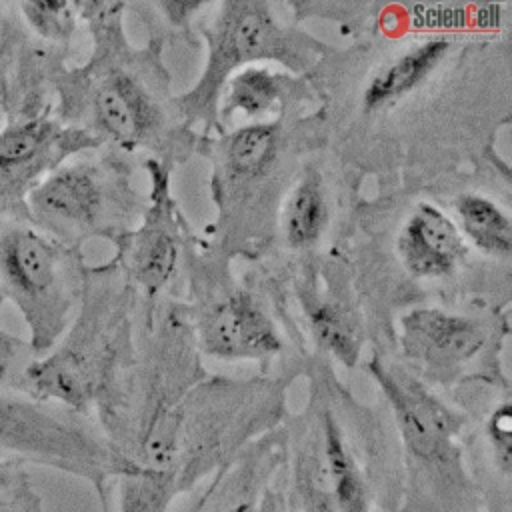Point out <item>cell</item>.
Listing matches in <instances>:
<instances>
[{
	"instance_id": "484cf974",
	"label": "cell",
	"mask_w": 512,
	"mask_h": 512,
	"mask_svg": "<svg viewBox=\"0 0 512 512\" xmlns=\"http://www.w3.org/2000/svg\"><path fill=\"white\" fill-rule=\"evenodd\" d=\"M264 512H292V508L288 506V502L284 498V492H278V490L272 488L268 498H266Z\"/></svg>"
},
{
	"instance_id": "cb8c5ba5",
	"label": "cell",
	"mask_w": 512,
	"mask_h": 512,
	"mask_svg": "<svg viewBox=\"0 0 512 512\" xmlns=\"http://www.w3.org/2000/svg\"><path fill=\"white\" fill-rule=\"evenodd\" d=\"M0 512H44V504L40 494L34 490V484L24 488L12 500L0 504Z\"/></svg>"
},
{
	"instance_id": "30bf717a",
	"label": "cell",
	"mask_w": 512,
	"mask_h": 512,
	"mask_svg": "<svg viewBox=\"0 0 512 512\" xmlns=\"http://www.w3.org/2000/svg\"><path fill=\"white\" fill-rule=\"evenodd\" d=\"M398 250L416 276L448 274L464 254V242L452 220L432 204H420L404 224Z\"/></svg>"
},
{
	"instance_id": "5b68a950",
	"label": "cell",
	"mask_w": 512,
	"mask_h": 512,
	"mask_svg": "<svg viewBox=\"0 0 512 512\" xmlns=\"http://www.w3.org/2000/svg\"><path fill=\"white\" fill-rule=\"evenodd\" d=\"M60 46L36 38L20 20L16 2H8L0 28V112L4 124L52 114Z\"/></svg>"
},
{
	"instance_id": "8992f818",
	"label": "cell",
	"mask_w": 512,
	"mask_h": 512,
	"mask_svg": "<svg viewBox=\"0 0 512 512\" xmlns=\"http://www.w3.org/2000/svg\"><path fill=\"white\" fill-rule=\"evenodd\" d=\"M104 204L102 172L88 162H62L24 196L26 216L68 246L100 226Z\"/></svg>"
},
{
	"instance_id": "4316f807",
	"label": "cell",
	"mask_w": 512,
	"mask_h": 512,
	"mask_svg": "<svg viewBox=\"0 0 512 512\" xmlns=\"http://www.w3.org/2000/svg\"><path fill=\"white\" fill-rule=\"evenodd\" d=\"M6 6H8V2H0V28H2V22H4V14H6Z\"/></svg>"
},
{
	"instance_id": "603a6c76",
	"label": "cell",
	"mask_w": 512,
	"mask_h": 512,
	"mask_svg": "<svg viewBox=\"0 0 512 512\" xmlns=\"http://www.w3.org/2000/svg\"><path fill=\"white\" fill-rule=\"evenodd\" d=\"M2 296H0V310H2ZM24 348H28V344H24L16 334H10L8 330H4L0 326V384H12L18 370L16 364L24 352Z\"/></svg>"
},
{
	"instance_id": "d4e9b609",
	"label": "cell",
	"mask_w": 512,
	"mask_h": 512,
	"mask_svg": "<svg viewBox=\"0 0 512 512\" xmlns=\"http://www.w3.org/2000/svg\"><path fill=\"white\" fill-rule=\"evenodd\" d=\"M24 208V198L0 186V216Z\"/></svg>"
},
{
	"instance_id": "2e32d148",
	"label": "cell",
	"mask_w": 512,
	"mask_h": 512,
	"mask_svg": "<svg viewBox=\"0 0 512 512\" xmlns=\"http://www.w3.org/2000/svg\"><path fill=\"white\" fill-rule=\"evenodd\" d=\"M326 220V206L316 182H302L286 208V234L294 246L312 244Z\"/></svg>"
},
{
	"instance_id": "ac0fdd59",
	"label": "cell",
	"mask_w": 512,
	"mask_h": 512,
	"mask_svg": "<svg viewBox=\"0 0 512 512\" xmlns=\"http://www.w3.org/2000/svg\"><path fill=\"white\" fill-rule=\"evenodd\" d=\"M278 96L274 76L264 68H246L230 82L226 110H240L246 116L268 110Z\"/></svg>"
},
{
	"instance_id": "e0dca14e",
	"label": "cell",
	"mask_w": 512,
	"mask_h": 512,
	"mask_svg": "<svg viewBox=\"0 0 512 512\" xmlns=\"http://www.w3.org/2000/svg\"><path fill=\"white\" fill-rule=\"evenodd\" d=\"M276 148V126L252 124L238 130L228 148V160L236 174H258L272 158Z\"/></svg>"
},
{
	"instance_id": "d6986e66",
	"label": "cell",
	"mask_w": 512,
	"mask_h": 512,
	"mask_svg": "<svg viewBox=\"0 0 512 512\" xmlns=\"http://www.w3.org/2000/svg\"><path fill=\"white\" fill-rule=\"evenodd\" d=\"M176 262L174 240L162 232L152 230L144 236L138 250L134 252V266L140 282L148 290H158L170 276Z\"/></svg>"
},
{
	"instance_id": "44dd1931",
	"label": "cell",
	"mask_w": 512,
	"mask_h": 512,
	"mask_svg": "<svg viewBox=\"0 0 512 512\" xmlns=\"http://www.w3.org/2000/svg\"><path fill=\"white\" fill-rule=\"evenodd\" d=\"M486 438L492 450L494 468L508 484L512 472V406L508 400L492 410L486 422Z\"/></svg>"
},
{
	"instance_id": "277c9868",
	"label": "cell",
	"mask_w": 512,
	"mask_h": 512,
	"mask_svg": "<svg viewBox=\"0 0 512 512\" xmlns=\"http://www.w3.org/2000/svg\"><path fill=\"white\" fill-rule=\"evenodd\" d=\"M284 498L292 512H396L398 494L362 462L332 410L296 446Z\"/></svg>"
},
{
	"instance_id": "52a82bcc",
	"label": "cell",
	"mask_w": 512,
	"mask_h": 512,
	"mask_svg": "<svg viewBox=\"0 0 512 512\" xmlns=\"http://www.w3.org/2000/svg\"><path fill=\"white\" fill-rule=\"evenodd\" d=\"M96 142L90 132L68 128L54 114L2 124L0 186L24 198L62 160Z\"/></svg>"
},
{
	"instance_id": "8fae6325",
	"label": "cell",
	"mask_w": 512,
	"mask_h": 512,
	"mask_svg": "<svg viewBox=\"0 0 512 512\" xmlns=\"http://www.w3.org/2000/svg\"><path fill=\"white\" fill-rule=\"evenodd\" d=\"M274 326L244 294L224 302L208 320L204 348L220 358H262L278 350Z\"/></svg>"
},
{
	"instance_id": "5bb4252c",
	"label": "cell",
	"mask_w": 512,
	"mask_h": 512,
	"mask_svg": "<svg viewBox=\"0 0 512 512\" xmlns=\"http://www.w3.org/2000/svg\"><path fill=\"white\" fill-rule=\"evenodd\" d=\"M456 210L462 218L466 234L484 250L508 254L512 248V230L506 214L490 200L474 194H464L456 200Z\"/></svg>"
},
{
	"instance_id": "7a4b0ae2",
	"label": "cell",
	"mask_w": 512,
	"mask_h": 512,
	"mask_svg": "<svg viewBox=\"0 0 512 512\" xmlns=\"http://www.w3.org/2000/svg\"><path fill=\"white\" fill-rule=\"evenodd\" d=\"M0 454L88 482L102 512H112L116 480L138 472L80 414L8 384H0Z\"/></svg>"
},
{
	"instance_id": "7402d4cb",
	"label": "cell",
	"mask_w": 512,
	"mask_h": 512,
	"mask_svg": "<svg viewBox=\"0 0 512 512\" xmlns=\"http://www.w3.org/2000/svg\"><path fill=\"white\" fill-rule=\"evenodd\" d=\"M28 486H32V482L26 466L0 454V504L12 500Z\"/></svg>"
},
{
	"instance_id": "ba28073f",
	"label": "cell",
	"mask_w": 512,
	"mask_h": 512,
	"mask_svg": "<svg viewBox=\"0 0 512 512\" xmlns=\"http://www.w3.org/2000/svg\"><path fill=\"white\" fill-rule=\"evenodd\" d=\"M406 350L428 368L450 370L470 360L484 344L480 326L440 310H414L404 318Z\"/></svg>"
},
{
	"instance_id": "9c48e42d",
	"label": "cell",
	"mask_w": 512,
	"mask_h": 512,
	"mask_svg": "<svg viewBox=\"0 0 512 512\" xmlns=\"http://www.w3.org/2000/svg\"><path fill=\"white\" fill-rule=\"evenodd\" d=\"M278 464L274 452H252L226 464L202 486L190 512H264Z\"/></svg>"
},
{
	"instance_id": "6da1fadb",
	"label": "cell",
	"mask_w": 512,
	"mask_h": 512,
	"mask_svg": "<svg viewBox=\"0 0 512 512\" xmlns=\"http://www.w3.org/2000/svg\"><path fill=\"white\" fill-rule=\"evenodd\" d=\"M368 372L392 408L406 454L396 512H488L458 444L462 418L410 374L378 360Z\"/></svg>"
},
{
	"instance_id": "7c38bea8",
	"label": "cell",
	"mask_w": 512,
	"mask_h": 512,
	"mask_svg": "<svg viewBox=\"0 0 512 512\" xmlns=\"http://www.w3.org/2000/svg\"><path fill=\"white\" fill-rule=\"evenodd\" d=\"M224 16V28L216 52V62L234 66L262 54H272L278 38L274 24L260 4H232Z\"/></svg>"
},
{
	"instance_id": "3957f363",
	"label": "cell",
	"mask_w": 512,
	"mask_h": 512,
	"mask_svg": "<svg viewBox=\"0 0 512 512\" xmlns=\"http://www.w3.org/2000/svg\"><path fill=\"white\" fill-rule=\"evenodd\" d=\"M80 288L72 246L40 230L24 208L0 216V296L28 326V350L46 354L60 338Z\"/></svg>"
},
{
	"instance_id": "4fadbf2b",
	"label": "cell",
	"mask_w": 512,
	"mask_h": 512,
	"mask_svg": "<svg viewBox=\"0 0 512 512\" xmlns=\"http://www.w3.org/2000/svg\"><path fill=\"white\" fill-rule=\"evenodd\" d=\"M446 50H448V42L444 40H430L410 50L408 54L398 58L394 64L384 68L370 82L364 94V104L372 108L376 104H382L386 100L406 94L428 76V72L442 60Z\"/></svg>"
},
{
	"instance_id": "9a60e30c",
	"label": "cell",
	"mask_w": 512,
	"mask_h": 512,
	"mask_svg": "<svg viewBox=\"0 0 512 512\" xmlns=\"http://www.w3.org/2000/svg\"><path fill=\"white\" fill-rule=\"evenodd\" d=\"M16 10L24 26L36 38L60 48L68 46L78 18L76 4L22 0L16 2Z\"/></svg>"
},
{
	"instance_id": "ffe728a7",
	"label": "cell",
	"mask_w": 512,
	"mask_h": 512,
	"mask_svg": "<svg viewBox=\"0 0 512 512\" xmlns=\"http://www.w3.org/2000/svg\"><path fill=\"white\" fill-rule=\"evenodd\" d=\"M310 320L320 344L330 350L340 362L352 366L356 362V340L338 310L322 304L312 310Z\"/></svg>"
}]
</instances>
